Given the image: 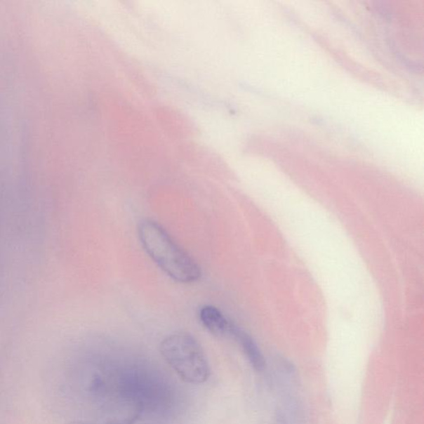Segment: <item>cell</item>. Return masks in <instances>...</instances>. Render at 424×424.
Masks as SVG:
<instances>
[{"instance_id":"5","label":"cell","mask_w":424,"mask_h":424,"mask_svg":"<svg viewBox=\"0 0 424 424\" xmlns=\"http://www.w3.org/2000/svg\"><path fill=\"white\" fill-rule=\"evenodd\" d=\"M138 416H138V414H133V416L124 418V419H117V420L100 423L87 422H72L69 424H133L136 420Z\"/></svg>"},{"instance_id":"4","label":"cell","mask_w":424,"mask_h":424,"mask_svg":"<svg viewBox=\"0 0 424 424\" xmlns=\"http://www.w3.org/2000/svg\"><path fill=\"white\" fill-rule=\"evenodd\" d=\"M229 336H233L237 340L253 368L256 371H264L265 367L264 356H263L260 348L258 347L257 344L251 338V336L234 324H233L232 329H230Z\"/></svg>"},{"instance_id":"3","label":"cell","mask_w":424,"mask_h":424,"mask_svg":"<svg viewBox=\"0 0 424 424\" xmlns=\"http://www.w3.org/2000/svg\"><path fill=\"white\" fill-rule=\"evenodd\" d=\"M199 317L202 325L216 336H229L234 324L218 307L206 305L201 308Z\"/></svg>"},{"instance_id":"1","label":"cell","mask_w":424,"mask_h":424,"mask_svg":"<svg viewBox=\"0 0 424 424\" xmlns=\"http://www.w3.org/2000/svg\"><path fill=\"white\" fill-rule=\"evenodd\" d=\"M138 232L147 255L170 278L181 284L194 283L200 279L199 266L159 223L150 219L142 220Z\"/></svg>"},{"instance_id":"2","label":"cell","mask_w":424,"mask_h":424,"mask_svg":"<svg viewBox=\"0 0 424 424\" xmlns=\"http://www.w3.org/2000/svg\"><path fill=\"white\" fill-rule=\"evenodd\" d=\"M160 352L187 383L200 385L208 380V361L201 345L190 334L176 333L168 336L160 344Z\"/></svg>"}]
</instances>
